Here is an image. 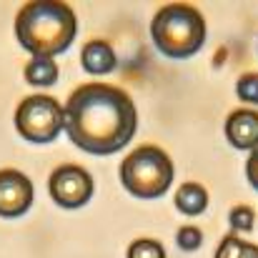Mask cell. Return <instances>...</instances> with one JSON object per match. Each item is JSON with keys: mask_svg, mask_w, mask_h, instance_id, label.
Returning a JSON list of instances; mask_svg holds the SVG:
<instances>
[{"mask_svg": "<svg viewBox=\"0 0 258 258\" xmlns=\"http://www.w3.org/2000/svg\"><path fill=\"white\" fill-rule=\"evenodd\" d=\"M216 258H258V246L256 243H246V241H241L238 236L228 233V236L221 241Z\"/></svg>", "mask_w": 258, "mask_h": 258, "instance_id": "cell-12", "label": "cell"}, {"mask_svg": "<svg viewBox=\"0 0 258 258\" xmlns=\"http://www.w3.org/2000/svg\"><path fill=\"white\" fill-rule=\"evenodd\" d=\"M25 81L30 86H53L58 81V63L53 58H33L25 66Z\"/></svg>", "mask_w": 258, "mask_h": 258, "instance_id": "cell-11", "label": "cell"}, {"mask_svg": "<svg viewBox=\"0 0 258 258\" xmlns=\"http://www.w3.org/2000/svg\"><path fill=\"white\" fill-rule=\"evenodd\" d=\"M173 168L171 156L158 148V146H141L133 153L125 156L120 163V183L123 188L143 201L161 198L173 183Z\"/></svg>", "mask_w": 258, "mask_h": 258, "instance_id": "cell-4", "label": "cell"}, {"mask_svg": "<svg viewBox=\"0 0 258 258\" xmlns=\"http://www.w3.org/2000/svg\"><path fill=\"white\" fill-rule=\"evenodd\" d=\"M236 93L243 103H253L258 105V73H246L238 78L236 83Z\"/></svg>", "mask_w": 258, "mask_h": 258, "instance_id": "cell-14", "label": "cell"}, {"mask_svg": "<svg viewBox=\"0 0 258 258\" xmlns=\"http://www.w3.org/2000/svg\"><path fill=\"white\" fill-rule=\"evenodd\" d=\"M175 208L185 216H201L208 208V190L201 183H183L175 190Z\"/></svg>", "mask_w": 258, "mask_h": 258, "instance_id": "cell-10", "label": "cell"}, {"mask_svg": "<svg viewBox=\"0 0 258 258\" xmlns=\"http://www.w3.org/2000/svg\"><path fill=\"white\" fill-rule=\"evenodd\" d=\"M151 38L156 48L173 60L196 55L206 43V20L198 8L188 3L163 5L151 20Z\"/></svg>", "mask_w": 258, "mask_h": 258, "instance_id": "cell-3", "label": "cell"}, {"mask_svg": "<svg viewBox=\"0 0 258 258\" xmlns=\"http://www.w3.org/2000/svg\"><path fill=\"white\" fill-rule=\"evenodd\" d=\"M78 18L63 0H30L15 15V38L33 58H53L71 48Z\"/></svg>", "mask_w": 258, "mask_h": 258, "instance_id": "cell-2", "label": "cell"}, {"mask_svg": "<svg viewBox=\"0 0 258 258\" xmlns=\"http://www.w3.org/2000/svg\"><path fill=\"white\" fill-rule=\"evenodd\" d=\"M48 190L60 208H83L95 193V183L86 168L66 163L50 173Z\"/></svg>", "mask_w": 258, "mask_h": 258, "instance_id": "cell-6", "label": "cell"}, {"mask_svg": "<svg viewBox=\"0 0 258 258\" xmlns=\"http://www.w3.org/2000/svg\"><path fill=\"white\" fill-rule=\"evenodd\" d=\"M15 128L30 143H50L66 128L63 105L50 95H28L15 110Z\"/></svg>", "mask_w": 258, "mask_h": 258, "instance_id": "cell-5", "label": "cell"}, {"mask_svg": "<svg viewBox=\"0 0 258 258\" xmlns=\"http://www.w3.org/2000/svg\"><path fill=\"white\" fill-rule=\"evenodd\" d=\"M175 241H178V246H180L183 251H196V248H201V243H203V233H201V228H196V226H183V228H178Z\"/></svg>", "mask_w": 258, "mask_h": 258, "instance_id": "cell-15", "label": "cell"}, {"mask_svg": "<svg viewBox=\"0 0 258 258\" xmlns=\"http://www.w3.org/2000/svg\"><path fill=\"white\" fill-rule=\"evenodd\" d=\"M246 175H248V183L258 190V148L251 151L248 156V163H246Z\"/></svg>", "mask_w": 258, "mask_h": 258, "instance_id": "cell-17", "label": "cell"}, {"mask_svg": "<svg viewBox=\"0 0 258 258\" xmlns=\"http://www.w3.org/2000/svg\"><path fill=\"white\" fill-rule=\"evenodd\" d=\"M128 258H166V248L153 238H138L131 243Z\"/></svg>", "mask_w": 258, "mask_h": 258, "instance_id": "cell-13", "label": "cell"}, {"mask_svg": "<svg viewBox=\"0 0 258 258\" xmlns=\"http://www.w3.org/2000/svg\"><path fill=\"white\" fill-rule=\"evenodd\" d=\"M33 198H35V188L25 173L15 168L0 171V216L3 218H18L28 213V208L33 206Z\"/></svg>", "mask_w": 258, "mask_h": 258, "instance_id": "cell-7", "label": "cell"}, {"mask_svg": "<svg viewBox=\"0 0 258 258\" xmlns=\"http://www.w3.org/2000/svg\"><path fill=\"white\" fill-rule=\"evenodd\" d=\"M68 138L86 153L110 156L125 148L138 131L133 98L108 83H86L68 95L63 108Z\"/></svg>", "mask_w": 258, "mask_h": 258, "instance_id": "cell-1", "label": "cell"}, {"mask_svg": "<svg viewBox=\"0 0 258 258\" xmlns=\"http://www.w3.org/2000/svg\"><path fill=\"white\" fill-rule=\"evenodd\" d=\"M81 63L90 76H108L118 66V55L108 40H90L81 50Z\"/></svg>", "mask_w": 258, "mask_h": 258, "instance_id": "cell-9", "label": "cell"}, {"mask_svg": "<svg viewBox=\"0 0 258 258\" xmlns=\"http://www.w3.org/2000/svg\"><path fill=\"white\" fill-rule=\"evenodd\" d=\"M226 136L233 148L253 151L258 148V113L251 108H238L226 120Z\"/></svg>", "mask_w": 258, "mask_h": 258, "instance_id": "cell-8", "label": "cell"}, {"mask_svg": "<svg viewBox=\"0 0 258 258\" xmlns=\"http://www.w3.org/2000/svg\"><path fill=\"white\" fill-rule=\"evenodd\" d=\"M228 218H231V226H233L236 231H251V228H253V221H256V213H253V208H248V206H236Z\"/></svg>", "mask_w": 258, "mask_h": 258, "instance_id": "cell-16", "label": "cell"}]
</instances>
